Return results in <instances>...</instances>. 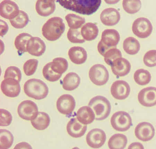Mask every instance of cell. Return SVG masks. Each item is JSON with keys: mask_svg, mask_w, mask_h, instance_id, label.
<instances>
[{"mask_svg": "<svg viewBox=\"0 0 156 149\" xmlns=\"http://www.w3.org/2000/svg\"><path fill=\"white\" fill-rule=\"evenodd\" d=\"M65 8L85 15H92L96 12L101 3L100 0L57 1Z\"/></svg>", "mask_w": 156, "mask_h": 149, "instance_id": "obj_1", "label": "cell"}, {"mask_svg": "<svg viewBox=\"0 0 156 149\" xmlns=\"http://www.w3.org/2000/svg\"><path fill=\"white\" fill-rule=\"evenodd\" d=\"M65 29L63 19L60 17H54L48 20L43 25L42 34L48 40L54 41L61 37Z\"/></svg>", "mask_w": 156, "mask_h": 149, "instance_id": "obj_2", "label": "cell"}, {"mask_svg": "<svg viewBox=\"0 0 156 149\" xmlns=\"http://www.w3.org/2000/svg\"><path fill=\"white\" fill-rule=\"evenodd\" d=\"M24 91L30 98L40 100L46 98L49 93V89L44 81L40 79L33 78L25 83Z\"/></svg>", "mask_w": 156, "mask_h": 149, "instance_id": "obj_3", "label": "cell"}, {"mask_svg": "<svg viewBox=\"0 0 156 149\" xmlns=\"http://www.w3.org/2000/svg\"><path fill=\"white\" fill-rule=\"evenodd\" d=\"M88 106L94 111L95 120L97 121L105 120L109 115L111 111L110 101L101 96H97L92 98Z\"/></svg>", "mask_w": 156, "mask_h": 149, "instance_id": "obj_4", "label": "cell"}, {"mask_svg": "<svg viewBox=\"0 0 156 149\" xmlns=\"http://www.w3.org/2000/svg\"><path fill=\"white\" fill-rule=\"evenodd\" d=\"M120 40V34L116 30L105 29L102 32L101 39L98 44L102 51L106 52L111 48H116Z\"/></svg>", "mask_w": 156, "mask_h": 149, "instance_id": "obj_5", "label": "cell"}, {"mask_svg": "<svg viewBox=\"0 0 156 149\" xmlns=\"http://www.w3.org/2000/svg\"><path fill=\"white\" fill-rule=\"evenodd\" d=\"M113 128L119 131H126L132 126V118L129 114L124 111L115 113L111 118Z\"/></svg>", "mask_w": 156, "mask_h": 149, "instance_id": "obj_6", "label": "cell"}, {"mask_svg": "<svg viewBox=\"0 0 156 149\" xmlns=\"http://www.w3.org/2000/svg\"><path fill=\"white\" fill-rule=\"evenodd\" d=\"M89 76L90 81L97 86H102L106 84L109 79V73L105 66L97 64L90 68Z\"/></svg>", "mask_w": 156, "mask_h": 149, "instance_id": "obj_7", "label": "cell"}, {"mask_svg": "<svg viewBox=\"0 0 156 149\" xmlns=\"http://www.w3.org/2000/svg\"><path fill=\"white\" fill-rule=\"evenodd\" d=\"M132 30L136 36L140 38H145L151 34L153 26L149 19L145 17H140L133 22Z\"/></svg>", "mask_w": 156, "mask_h": 149, "instance_id": "obj_8", "label": "cell"}, {"mask_svg": "<svg viewBox=\"0 0 156 149\" xmlns=\"http://www.w3.org/2000/svg\"><path fill=\"white\" fill-rule=\"evenodd\" d=\"M17 112L20 118L27 121L32 120L36 118L38 113L36 104L30 100L23 101L17 108Z\"/></svg>", "mask_w": 156, "mask_h": 149, "instance_id": "obj_9", "label": "cell"}, {"mask_svg": "<svg viewBox=\"0 0 156 149\" xmlns=\"http://www.w3.org/2000/svg\"><path fill=\"white\" fill-rule=\"evenodd\" d=\"M106 140V134L104 131L99 128L93 129L88 133L86 136L87 145L94 148L101 147Z\"/></svg>", "mask_w": 156, "mask_h": 149, "instance_id": "obj_10", "label": "cell"}, {"mask_svg": "<svg viewBox=\"0 0 156 149\" xmlns=\"http://www.w3.org/2000/svg\"><path fill=\"white\" fill-rule=\"evenodd\" d=\"M56 106L57 110L60 113L69 115L74 111L76 102L72 96L69 94H64L58 99Z\"/></svg>", "mask_w": 156, "mask_h": 149, "instance_id": "obj_11", "label": "cell"}, {"mask_svg": "<svg viewBox=\"0 0 156 149\" xmlns=\"http://www.w3.org/2000/svg\"><path fill=\"white\" fill-rule=\"evenodd\" d=\"M130 88L126 81L118 80L113 83L111 88V93L115 98L119 100H124L129 96Z\"/></svg>", "mask_w": 156, "mask_h": 149, "instance_id": "obj_12", "label": "cell"}, {"mask_svg": "<svg viewBox=\"0 0 156 149\" xmlns=\"http://www.w3.org/2000/svg\"><path fill=\"white\" fill-rule=\"evenodd\" d=\"M155 129L152 124L147 122L139 123L136 127L135 134L138 140L143 141H147L154 137Z\"/></svg>", "mask_w": 156, "mask_h": 149, "instance_id": "obj_13", "label": "cell"}, {"mask_svg": "<svg viewBox=\"0 0 156 149\" xmlns=\"http://www.w3.org/2000/svg\"><path fill=\"white\" fill-rule=\"evenodd\" d=\"M138 101L141 105L147 107L156 105V88L150 87L142 89L138 94Z\"/></svg>", "mask_w": 156, "mask_h": 149, "instance_id": "obj_14", "label": "cell"}, {"mask_svg": "<svg viewBox=\"0 0 156 149\" xmlns=\"http://www.w3.org/2000/svg\"><path fill=\"white\" fill-rule=\"evenodd\" d=\"M1 89L4 95L11 98L16 97L21 91L20 82L12 78L4 79L2 82Z\"/></svg>", "mask_w": 156, "mask_h": 149, "instance_id": "obj_15", "label": "cell"}, {"mask_svg": "<svg viewBox=\"0 0 156 149\" xmlns=\"http://www.w3.org/2000/svg\"><path fill=\"white\" fill-rule=\"evenodd\" d=\"M20 11L18 5L13 1L4 0L0 4V15L4 18L13 19L18 15Z\"/></svg>", "mask_w": 156, "mask_h": 149, "instance_id": "obj_16", "label": "cell"}, {"mask_svg": "<svg viewBox=\"0 0 156 149\" xmlns=\"http://www.w3.org/2000/svg\"><path fill=\"white\" fill-rule=\"evenodd\" d=\"M101 21L105 26H113L116 25L120 19V15L117 9L113 8L105 9L100 15Z\"/></svg>", "mask_w": 156, "mask_h": 149, "instance_id": "obj_17", "label": "cell"}, {"mask_svg": "<svg viewBox=\"0 0 156 149\" xmlns=\"http://www.w3.org/2000/svg\"><path fill=\"white\" fill-rule=\"evenodd\" d=\"M87 127L78 121L77 118L70 119L67 125V131L69 134L73 137H81L86 132Z\"/></svg>", "mask_w": 156, "mask_h": 149, "instance_id": "obj_18", "label": "cell"}, {"mask_svg": "<svg viewBox=\"0 0 156 149\" xmlns=\"http://www.w3.org/2000/svg\"><path fill=\"white\" fill-rule=\"evenodd\" d=\"M46 45L43 41L39 37H32L27 45V51L34 56L39 57L44 54Z\"/></svg>", "mask_w": 156, "mask_h": 149, "instance_id": "obj_19", "label": "cell"}, {"mask_svg": "<svg viewBox=\"0 0 156 149\" xmlns=\"http://www.w3.org/2000/svg\"><path fill=\"white\" fill-rule=\"evenodd\" d=\"M131 65L127 59L124 58H118L113 62L111 68L112 72L117 77H123L129 73Z\"/></svg>", "mask_w": 156, "mask_h": 149, "instance_id": "obj_20", "label": "cell"}, {"mask_svg": "<svg viewBox=\"0 0 156 149\" xmlns=\"http://www.w3.org/2000/svg\"><path fill=\"white\" fill-rule=\"evenodd\" d=\"M68 55L70 61L77 65L84 63L87 57L86 50L80 46H74L70 48L68 51Z\"/></svg>", "mask_w": 156, "mask_h": 149, "instance_id": "obj_21", "label": "cell"}, {"mask_svg": "<svg viewBox=\"0 0 156 149\" xmlns=\"http://www.w3.org/2000/svg\"><path fill=\"white\" fill-rule=\"evenodd\" d=\"M56 8L54 1L38 0L36 2V9L40 16L46 17L53 12Z\"/></svg>", "mask_w": 156, "mask_h": 149, "instance_id": "obj_22", "label": "cell"}, {"mask_svg": "<svg viewBox=\"0 0 156 149\" xmlns=\"http://www.w3.org/2000/svg\"><path fill=\"white\" fill-rule=\"evenodd\" d=\"M76 115L80 122L86 125L92 123L95 119L94 111L89 106L82 107L78 110Z\"/></svg>", "mask_w": 156, "mask_h": 149, "instance_id": "obj_23", "label": "cell"}, {"mask_svg": "<svg viewBox=\"0 0 156 149\" xmlns=\"http://www.w3.org/2000/svg\"><path fill=\"white\" fill-rule=\"evenodd\" d=\"M80 82V77L77 74L69 73L65 76L62 81V88L65 90L73 91L79 86Z\"/></svg>", "mask_w": 156, "mask_h": 149, "instance_id": "obj_24", "label": "cell"}, {"mask_svg": "<svg viewBox=\"0 0 156 149\" xmlns=\"http://www.w3.org/2000/svg\"><path fill=\"white\" fill-rule=\"evenodd\" d=\"M50 119L47 113L39 112L36 118L31 120V123L34 128L39 131L45 130L49 125Z\"/></svg>", "mask_w": 156, "mask_h": 149, "instance_id": "obj_25", "label": "cell"}, {"mask_svg": "<svg viewBox=\"0 0 156 149\" xmlns=\"http://www.w3.org/2000/svg\"><path fill=\"white\" fill-rule=\"evenodd\" d=\"M99 31L97 25L92 23H86L80 29L83 38L87 41H92L96 38Z\"/></svg>", "mask_w": 156, "mask_h": 149, "instance_id": "obj_26", "label": "cell"}, {"mask_svg": "<svg viewBox=\"0 0 156 149\" xmlns=\"http://www.w3.org/2000/svg\"><path fill=\"white\" fill-rule=\"evenodd\" d=\"M128 141L127 137L122 134L112 135L108 141V145L110 149L125 148Z\"/></svg>", "mask_w": 156, "mask_h": 149, "instance_id": "obj_27", "label": "cell"}, {"mask_svg": "<svg viewBox=\"0 0 156 149\" xmlns=\"http://www.w3.org/2000/svg\"><path fill=\"white\" fill-rule=\"evenodd\" d=\"M123 48L126 53L130 55H134L140 50V44L136 38L130 37L124 41Z\"/></svg>", "mask_w": 156, "mask_h": 149, "instance_id": "obj_28", "label": "cell"}, {"mask_svg": "<svg viewBox=\"0 0 156 149\" xmlns=\"http://www.w3.org/2000/svg\"><path fill=\"white\" fill-rule=\"evenodd\" d=\"M32 37L31 35L26 33L20 34L17 36L15 39L14 45L19 53L23 54L27 52V44Z\"/></svg>", "mask_w": 156, "mask_h": 149, "instance_id": "obj_29", "label": "cell"}, {"mask_svg": "<svg viewBox=\"0 0 156 149\" xmlns=\"http://www.w3.org/2000/svg\"><path fill=\"white\" fill-rule=\"evenodd\" d=\"M134 78L136 83L138 85L144 86L150 82L151 79V75L148 71L140 69L135 72Z\"/></svg>", "mask_w": 156, "mask_h": 149, "instance_id": "obj_30", "label": "cell"}, {"mask_svg": "<svg viewBox=\"0 0 156 149\" xmlns=\"http://www.w3.org/2000/svg\"><path fill=\"white\" fill-rule=\"evenodd\" d=\"M9 20L12 25L14 28L21 29L24 28L28 23L29 17L26 12L20 10L18 15L16 17Z\"/></svg>", "mask_w": 156, "mask_h": 149, "instance_id": "obj_31", "label": "cell"}, {"mask_svg": "<svg viewBox=\"0 0 156 149\" xmlns=\"http://www.w3.org/2000/svg\"><path fill=\"white\" fill-rule=\"evenodd\" d=\"M65 18L70 28L73 29H80L85 22L84 17L74 14H68Z\"/></svg>", "mask_w": 156, "mask_h": 149, "instance_id": "obj_32", "label": "cell"}, {"mask_svg": "<svg viewBox=\"0 0 156 149\" xmlns=\"http://www.w3.org/2000/svg\"><path fill=\"white\" fill-rule=\"evenodd\" d=\"M68 63L66 59L62 58H55L51 62V68L55 73L61 74L68 68Z\"/></svg>", "mask_w": 156, "mask_h": 149, "instance_id": "obj_33", "label": "cell"}, {"mask_svg": "<svg viewBox=\"0 0 156 149\" xmlns=\"http://www.w3.org/2000/svg\"><path fill=\"white\" fill-rule=\"evenodd\" d=\"M0 149H7L11 147L13 143L14 137L8 130L1 129Z\"/></svg>", "mask_w": 156, "mask_h": 149, "instance_id": "obj_34", "label": "cell"}, {"mask_svg": "<svg viewBox=\"0 0 156 149\" xmlns=\"http://www.w3.org/2000/svg\"><path fill=\"white\" fill-rule=\"evenodd\" d=\"M122 6L124 10L130 14H134L139 11L142 7L141 2L140 0L125 1L122 2Z\"/></svg>", "mask_w": 156, "mask_h": 149, "instance_id": "obj_35", "label": "cell"}, {"mask_svg": "<svg viewBox=\"0 0 156 149\" xmlns=\"http://www.w3.org/2000/svg\"><path fill=\"white\" fill-rule=\"evenodd\" d=\"M43 74L47 80L50 82L58 81L62 75L55 72L51 68V62L47 64L42 70Z\"/></svg>", "mask_w": 156, "mask_h": 149, "instance_id": "obj_36", "label": "cell"}, {"mask_svg": "<svg viewBox=\"0 0 156 149\" xmlns=\"http://www.w3.org/2000/svg\"><path fill=\"white\" fill-rule=\"evenodd\" d=\"M104 57L105 63L111 66L113 62L118 58H122V56L121 52L115 48L109 49L105 53Z\"/></svg>", "mask_w": 156, "mask_h": 149, "instance_id": "obj_37", "label": "cell"}, {"mask_svg": "<svg viewBox=\"0 0 156 149\" xmlns=\"http://www.w3.org/2000/svg\"><path fill=\"white\" fill-rule=\"evenodd\" d=\"M68 39L73 43H83L85 41L83 38L80 29L69 28L67 33Z\"/></svg>", "mask_w": 156, "mask_h": 149, "instance_id": "obj_38", "label": "cell"}, {"mask_svg": "<svg viewBox=\"0 0 156 149\" xmlns=\"http://www.w3.org/2000/svg\"><path fill=\"white\" fill-rule=\"evenodd\" d=\"M4 78L13 79L20 82L22 78L21 71L19 68L16 66H10L6 69L5 71Z\"/></svg>", "mask_w": 156, "mask_h": 149, "instance_id": "obj_39", "label": "cell"}, {"mask_svg": "<svg viewBox=\"0 0 156 149\" xmlns=\"http://www.w3.org/2000/svg\"><path fill=\"white\" fill-rule=\"evenodd\" d=\"M38 64V61L37 59H31L27 61L23 66L25 74L27 76L33 75L36 71Z\"/></svg>", "mask_w": 156, "mask_h": 149, "instance_id": "obj_40", "label": "cell"}, {"mask_svg": "<svg viewBox=\"0 0 156 149\" xmlns=\"http://www.w3.org/2000/svg\"><path fill=\"white\" fill-rule=\"evenodd\" d=\"M145 65L148 67L156 66V50H152L147 52L143 58Z\"/></svg>", "mask_w": 156, "mask_h": 149, "instance_id": "obj_41", "label": "cell"}, {"mask_svg": "<svg viewBox=\"0 0 156 149\" xmlns=\"http://www.w3.org/2000/svg\"><path fill=\"white\" fill-rule=\"evenodd\" d=\"M1 123L0 125L1 126H7L9 125L12 123V116L11 113L5 109H1Z\"/></svg>", "mask_w": 156, "mask_h": 149, "instance_id": "obj_42", "label": "cell"}, {"mask_svg": "<svg viewBox=\"0 0 156 149\" xmlns=\"http://www.w3.org/2000/svg\"><path fill=\"white\" fill-rule=\"evenodd\" d=\"M8 30V25L4 21L1 20V36L5 34Z\"/></svg>", "mask_w": 156, "mask_h": 149, "instance_id": "obj_43", "label": "cell"}, {"mask_svg": "<svg viewBox=\"0 0 156 149\" xmlns=\"http://www.w3.org/2000/svg\"><path fill=\"white\" fill-rule=\"evenodd\" d=\"M21 148H32L31 145L28 143L26 142H21L17 144L14 148V149H21Z\"/></svg>", "mask_w": 156, "mask_h": 149, "instance_id": "obj_44", "label": "cell"}, {"mask_svg": "<svg viewBox=\"0 0 156 149\" xmlns=\"http://www.w3.org/2000/svg\"><path fill=\"white\" fill-rule=\"evenodd\" d=\"M128 149H144V146L141 143L138 142L133 143L129 146Z\"/></svg>", "mask_w": 156, "mask_h": 149, "instance_id": "obj_45", "label": "cell"}, {"mask_svg": "<svg viewBox=\"0 0 156 149\" xmlns=\"http://www.w3.org/2000/svg\"><path fill=\"white\" fill-rule=\"evenodd\" d=\"M105 2H107L108 4H115L117 2H119V1H105Z\"/></svg>", "mask_w": 156, "mask_h": 149, "instance_id": "obj_46", "label": "cell"}]
</instances>
